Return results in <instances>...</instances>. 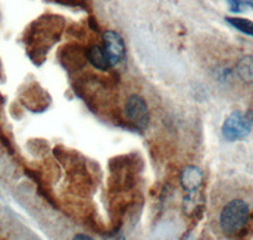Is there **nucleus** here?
<instances>
[{"instance_id":"nucleus-1","label":"nucleus","mask_w":253,"mask_h":240,"mask_svg":"<svg viewBox=\"0 0 253 240\" xmlns=\"http://www.w3.org/2000/svg\"><path fill=\"white\" fill-rule=\"evenodd\" d=\"M250 216V207L243 200L234 199L225 203L219 215L221 232L228 237H236L245 230Z\"/></svg>"},{"instance_id":"nucleus-2","label":"nucleus","mask_w":253,"mask_h":240,"mask_svg":"<svg viewBox=\"0 0 253 240\" xmlns=\"http://www.w3.org/2000/svg\"><path fill=\"white\" fill-rule=\"evenodd\" d=\"M252 115L234 112L224 120L221 126V133L228 142H236V140L245 139L252 130Z\"/></svg>"},{"instance_id":"nucleus-3","label":"nucleus","mask_w":253,"mask_h":240,"mask_svg":"<svg viewBox=\"0 0 253 240\" xmlns=\"http://www.w3.org/2000/svg\"><path fill=\"white\" fill-rule=\"evenodd\" d=\"M126 115L139 129H144L150 123L148 106H147L146 101L141 96H138V95H132L126 100Z\"/></svg>"},{"instance_id":"nucleus-4","label":"nucleus","mask_w":253,"mask_h":240,"mask_svg":"<svg viewBox=\"0 0 253 240\" xmlns=\"http://www.w3.org/2000/svg\"><path fill=\"white\" fill-rule=\"evenodd\" d=\"M103 48L107 53L112 66H117L124 60L126 44L119 33L114 31H107L103 35Z\"/></svg>"},{"instance_id":"nucleus-5","label":"nucleus","mask_w":253,"mask_h":240,"mask_svg":"<svg viewBox=\"0 0 253 240\" xmlns=\"http://www.w3.org/2000/svg\"><path fill=\"white\" fill-rule=\"evenodd\" d=\"M204 182V174L200 168L195 166H187L181 173V185L187 192L194 194L202 187Z\"/></svg>"},{"instance_id":"nucleus-6","label":"nucleus","mask_w":253,"mask_h":240,"mask_svg":"<svg viewBox=\"0 0 253 240\" xmlns=\"http://www.w3.org/2000/svg\"><path fill=\"white\" fill-rule=\"evenodd\" d=\"M87 61L91 63L95 69L100 70V71H107L112 65L109 62L107 53L104 51L103 47L98 46V44H92L86 52Z\"/></svg>"},{"instance_id":"nucleus-7","label":"nucleus","mask_w":253,"mask_h":240,"mask_svg":"<svg viewBox=\"0 0 253 240\" xmlns=\"http://www.w3.org/2000/svg\"><path fill=\"white\" fill-rule=\"evenodd\" d=\"M237 74L245 82H253V56H246L239 61Z\"/></svg>"},{"instance_id":"nucleus-8","label":"nucleus","mask_w":253,"mask_h":240,"mask_svg":"<svg viewBox=\"0 0 253 240\" xmlns=\"http://www.w3.org/2000/svg\"><path fill=\"white\" fill-rule=\"evenodd\" d=\"M225 20L230 26L238 29L239 32L245 33V35L253 37V22L245 19V18H236V17H225Z\"/></svg>"},{"instance_id":"nucleus-9","label":"nucleus","mask_w":253,"mask_h":240,"mask_svg":"<svg viewBox=\"0 0 253 240\" xmlns=\"http://www.w3.org/2000/svg\"><path fill=\"white\" fill-rule=\"evenodd\" d=\"M228 5H229L230 12L233 13H242L246 8L243 0H228Z\"/></svg>"},{"instance_id":"nucleus-10","label":"nucleus","mask_w":253,"mask_h":240,"mask_svg":"<svg viewBox=\"0 0 253 240\" xmlns=\"http://www.w3.org/2000/svg\"><path fill=\"white\" fill-rule=\"evenodd\" d=\"M243 3H245L246 6H250V8L253 9V0H243Z\"/></svg>"},{"instance_id":"nucleus-11","label":"nucleus","mask_w":253,"mask_h":240,"mask_svg":"<svg viewBox=\"0 0 253 240\" xmlns=\"http://www.w3.org/2000/svg\"><path fill=\"white\" fill-rule=\"evenodd\" d=\"M75 239H87V240H90V239H91V238L86 237V235H76Z\"/></svg>"}]
</instances>
